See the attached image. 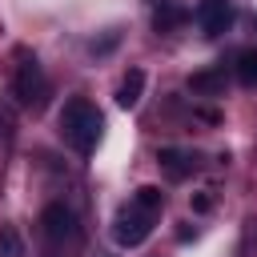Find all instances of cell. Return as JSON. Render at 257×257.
<instances>
[{"mask_svg": "<svg viewBox=\"0 0 257 257\" xmlns=\"http://www.w3.org/2000/svg\"><path fill=\"white\" fill-rule=\"evenodd\" d=\"M100 128H104V116H100V108H96L92 100L72 96V100L60 108V137H64V145L76 149L80 157H88V153L96 149Z\"/></svg>", "mask_w": 257, "mask_h": 257, "instance_id": "7a4b0ae2", "label": "cell"}, {"mask_svg": "<svg viewBox=\"0 0 257 257\" xmlns=\"http://www.w3.org/2000/svg\"><path fill=\"white\" fill-rule=\"evenodd\" d=\"M12 92H16V100H20L24 108H44V100H48L52 84H48V76H44V64H40L36 56H24V60L16 64Z\"/></svg>", "mask_w": 257, "mask_h": 257, "instance_id": "277c9868", "label": "cell"}, {"mask_svg": "<svg viewBox=\"0 0 257 257\" xmlns=\"http://www.w3.org/2000/svg\"><path fill=\"white\" fill-rule=\"evenodd\" d=\"M141 92H145V68H128L124 80H120V88H116V104L120 108H137Z\"/></svg>", "mask_w": 257, "mask_h": 257, "instance_id": "52a82bcc", "label": "cell"}, {"mask_svg": "<svg viewBox=\"0 0 257 257\" xmlns=\"http://www.w3.org/2000/svg\"><path fill=\"white\" fill-rule=\"evenodd\" d=\"M157 161H161V169H165L173 181H185V177H193V169H197V157L185 153V149H161Z\"/></svg>", "mask_w": 257, "mask_h": 257, "instance_id": "8992f818", "label": "cell"}, {"mask_svg": "<svg viewBox=\"0 0 257 257\" xmlns=\"http://www.w3.org/2000/svg\"><path fill=\"white\" fill-rule=\"evenodd\" d=\"M161 209H165V193H161L157 185H141V189L116 209V217H112V241H116L120 249L145 245L149 233H153V225H157V217H161Z\"/></svg>", "mask_w": 257, "mask_h": 257, "instance_id": "6da1fadb", "label": "cell"}, {"mask_svg": "<svg viewBox=\"0 0 257 257\" xmlns=\"http://www.w3.org/2000/svg\"><path fill=\"white\" fill-rule=\"evenodd\" d=\"M189 88L201 92V96H217L225 88V76L221 72H197V76H189Z\"/></svg>", "mask_w": 257, "mask_h": 257, "instance_id": "9c48e42d", "label": "cell"}, {"mask_svg": "<svg viewBox=\"0 0 257 257\" xmlns=\"http://www.w3.org/2000/svg\"><path fill=\"white\" fill-rule=\"evenodd\" d=\"M0 257H24V237L12 225L0 229Z\"/></svg>", "mask_w": 257, "mask_h": 257, "instance_id": "30bf717a", "label": "cell"}, {"mask_svg": "<svg viewBox=\"0 0 257 257\" xmlns=\"http://www.w3.org/2000/svg\"><path fill=\"white\" fill-rule=\"evenodd\" d=\"M40 229H44L48 245H56V249H72V245H80V217H76V209L64 205V201L44 205V213H40Z\"/></svg>", "mask_w": 257, "mask_h": 257, "instance_id": "3957f363", "label": "cell"}, {"mask_svg": "<svg viewBox=\"0 0 257 257\" xmlns=\"http://www.w3.org/2000/svg\"><path fill=\"white\" fill-rule=\"evenodd\" d=\"M193 16H197V28L205 36H221V32H229L237 12H233V0H201Z\"/></svg>", "mask_w": 257, "mask_h": 257, "instance_id": "5b68a950", "label": "cell"}, {"mask_svg": "<svg viewBox=\"0 0 257 257\" xmlns=\"http://www.w3.org/2000/svg\"><path fill=\"white\" fill-rule=\"evenodd\" d=\"M237 80H241L245 88H257V48L237 52Z\"/></svg>", "mask_w": 257, "mask_h": 257, "instance_id": "ba28073f", "label": "cell"}, {"mask_svg": "<svg viewBox=\"0 0 257 257\" xmlns=\"http://www.w3.org/2000/svg\"><path fill=\"white\" fill-rule=\"evenodd\" d=\"M177 20H181V12H177L173 4H165V8H157V16H153V24H157L161 32H169V28L177 24Z\"/></svg>", "mask_w": 257, "mask_h": 257, "instance_id": "8fae6325", "label": "cell"}]
</instances>
